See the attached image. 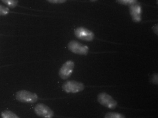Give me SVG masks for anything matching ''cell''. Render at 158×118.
<instances>
[{
    "mask_svg": "<svg viewBox=\"0 0 158 118\" xmlns=\"http://www.w3.org/2000/svg\"><path fill=\"white\" fill-rule=\"evenodd\" d=\"M62 88L63 90L67 93H76L82 91L85 86L81 82L68 80L63 84Z\"/></svg>",
    "mask_w": 158,
    "mask_h": 118,
    "instance_id": "1",
    "label": "cell"
},
{
    "mask_svg": "<svg viewBox=\"0 0 158 118\" xmlns=\"http://www.w3.org/2000/svg\"><path fill=\"white\" fill-rule=\"evenodd\" d=\"M15 96L18 100L24 103H34L38 99V96L36 94L26 90L18 91Z\"/></svg>",
    "mask_w": 158,
    "mask_h": 118,
    "instance_id": "2",
    "label": "cell"
},
{
    "mask_svg": "<svg viewBox=\"0 0 158 118\" xmlns=\"http://www.w3.org/2000/svg\"><path fill=\"white\" fill-rule=\"evenodd\" d=\"M98 100L102 105L110 109H114L117 106V101L107 93L102 92L98 94Z\"/></svg>",
    "mask_w": 158,
    "mask_h": 118,
    "instance_id": "3",
    "label": "cell"
},
{
    "mask_svg": "<svg viewBox=\"0 0 158 118\" xmlns=\"http://www.w3.org/2000/svg\"><path fill=\"white\" fill-rule=\"evenodd\" d=\"M34 111L37 115L43 118H52L54 116L53 111L43 103L37 104L35 107Z\"/></svg>",
    "mask_w": 158,
    "mask_h": 118,
    "instance_id": "4",
    "label": "cell"
},
{
    "mask_svg": "<svg viewBox=\"0 0 158 118\" xmlns=\"http://www.w3.org/2000/svg\"><path fill=\"white\" fill-rule=\"evenodd\" d=\"M74 66V62L72 61L66 62L61 66L59 71V75L62 79L65 80L71 75Z\"/></svg>",
    "mask_w": 158,
    "mask_h": 118,
    "instance_id": "5",
    "label": "cell"
},
{
    "mask_svg": "<svg viewBox=\"0 0 158 118\" xmlns=\"http://www.w3.org/2000/svg\"><path fill=\"white\" fill-rule=\"evenodd\" d=\"M68 48L72 52L80 55H86L88 51V48L78 41H72L68 45Z\"/></svg>",
    "mask_w": 158,
    "mask_h": 118,
    "instance_id": "6",
    "label": "cell"
},
{
    "mask_svg": "<svg viewBox=\"0 0 158 118\" xmlns=\"http://www.w3.org/2000/svg\"><path fill=\"white\" fill-rule=\"evenodd\" d=\"M75 34L78 38L88 41H92L94 37V34L92 31L82 27L76 29Z\"/></svg>",
    "mask_w": 158,
    "mask_h": 118,
    "instance_id": "7",
    "label": "cell"
},
{
    "mask_svg": "<svg viewBox=\"0 0 158 118\" xmlns=\"http://www.w3.org/2000/svg\"><path fill=\"white\" fill-rule=\"evenodd\" d=\"M130 11L133 20L136 22L141 20V8L137 2L130 6Z\"/></svg>",
    "mask_w": 158,
    "mask_h": 118,
    "instance_id": "8",
    "label": "cell"
},
{
    "mask_svg": "<svg viewBox=\"0 0 158 118\" xmlns=\"http://www.w3.org/2000/svg\"><path fill=\"white\" fill-rule=\"evenodd\" d=\"M1 116L2 118H20L13 112L9 110L3 111Z\"/></svg>",
    "mask_w": 158,
    "mask_h": 118,
    "instance_id": "9",
    "label": "cell"
},
{
    "mask_svg": "<svg viewBox=\"0 0 158 118\" xmlns=\"http://www.w3.org/2000/svg\"><path fill=\"white\" fill-rule=\"evenodd\" d=\"M104 118H125L123 115L115 112H109L105 116Z\"/></svg>",
    "mask_w": 158,
    "mask_h": 118,
    "instance_id": "10",
    "label": "cell"
},
{
    "mask_svg": "<svg viewBox=\"0 0 158 118\" xmlns=\"http://www.w3.org/2000/svg\"><path fill=\"white\" fill-rule=\"evenodd\" d=\"M5 4L11 8H14L17 5L18 1L17 0H2V1Z\"/></svg>",
    "mask_w": 158,
    "mask_h": 118,
    "instance_id": "11",
    "label": "cell"
},
{
    "mask_svg": "<svg viewBox=\"0 0 158 118\" xmlns=\"http://www.w3.org/2000/svg\"><path fill=\"white\" fill-rule=\"evenodd\" d=\"M117 1L121 4L129 5L130 6L137 2L136 0H118Z\"/></svg>",
    "mask_w": 158,
    "mask_h": 118,
    "instance_id": "12",
    "label": "cell"
},
{
    "mask_svg": "<svg viewBox=\"0 0 158 118\" xmlns=\"http://www.w3.org/2000/svg\"><path fill=\"white\" fill-rule=\"evenodd\" d=\"M9 12V9L8 8L0 5V15H6Z\"/></svg>",
    "mask_w": 158,
    "mask_h": 118,
    "instance_id": "13",
    "label": "cell"
},
{
    "mask_svg": "<svg viewBox=\"0 0 158 118\" xmlns=\"http://www.w3.org/2000/svg\"><path fill=\"white\" fill-rule=\"evenodd\" d=\"M48 2H50L52 3H61L63 2H64L66 1L65 0H49L48 1Z\"/></svg>",
    "mask_w": 158,
    "mask_h": 118,
    "instance_id": "14",
    "label": "cell"
},
{
    "mask_svg": "<svg viewBox=\"0 0 158 118\" xmlns=\"http://www.w3.org/2000/svg\"><path fill=\"white\" fill-rule=\"evenodd\" d=\"M154 77L152 78V81L153 83L155 84L157 83V75L155 74L154 75Z\"/></svg>",
    "mask_w": 158,
    "mask_h": 118,
    "instance_id": "15",
    "label": "cell"
}]
</instances>
